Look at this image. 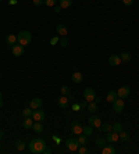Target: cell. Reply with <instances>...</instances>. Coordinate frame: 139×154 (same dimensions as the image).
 Instances as JSON below:
<instances>
[{"instance_id":"9a60e30c","label":"cell","mask_w":139,"mask_h":154,"mask_svg":"<svg viewBox=\"0 0 139 154\" xmlns=\"http://www.w3.org/2000/svg\"><path fill=\"white\" fill-rule=\"evenodd\" d=\"M82 79H83V77L79 71H75V72H72V75H71V81L74 82V83H81Z\"/></svg>"},{"instance_id":"8d00e7d4","label":"cell","mask_w":139,"mask_h":154,"mask_svg":"<svg viewBox=\"0 0 139 154\" xmlns=\"http://www.w3.org/2000/svg\"><path fill=\"white\" fill-rule=\"evenodd\" d=\"M59 42H60V39H59V35H57V36H53V38L50 39V45L54 46V45H57Z\"/></svg>"},{"instance_id":"9c48e42d","label":"cell","mask_w":139,"mask_h":154,"mask_svg":"<svg viewBox=\"0 0 139 154\" xmlns=\"http://www.w3.org/2000/svg\"><path fill=\"white\" fill-rule=\"evenodd\" d=\"M45 117H46V114L43 113V111H42L41 108L33 110V113H32L33 121H43V119H45Z\"/></svg>"},{"instance_id":"ab89813d","label":"cell","mask_w":139,"mask_h":154,"mask_svg":"<svg viewBox=\"0 0 139 154\" xmlns=\"http://www.w3.org/2000/svg\"><path fill=\"white\" fill-rule=\"evenodd\" d=\"M51 153V149H50V147H47V146H46V147H45V150H43V153H42V154H50Z\"/></svg>"},{"instance_id":"f6af8a7d","label":"cell","mask_w":139,"mask_h":154,"mask_svg":"<svg viewBox=\"0 0 139 154\" xmlns=\"http://www.w3.org/2000/svg\"><path fill=\"white\" fill-rule=\"evenodd\" d=\"M3 137H4V132H3V131H0V140H1Z\"/></svg>"},{"instance_id":"ba28073f","label":"cell","mask_w":139,"mask_h":154,"mask_svg":"<svg viewBox=\"0 0 139 154\" xmlns=\"http://www.w3.org/2000/svg\"><path fill=\"white\" fill-rule=\"evenodd\" d=\"M131 93V87L130 86H121L118 90H117V96L120 97V99H127Z\"/></svg>"},{"instance_id":"52a82bcc","label":"cell","mask_w":139,"mask_h":154,"mask_svg":"<svg viewBox=\"0 0 139 154\" xmlns=\"http://www.w3.org/2000/svg\"><path fill=\"white\" fill-rule=\"evenodd\" d=\"M11 53L14 57H21L24 54V46L20 43H15L14 46H11Z\"/></svg>"},{"instance_id":"e0dca14e","label":"cell","mask_w":139,"mask_h":154,"mask_svg":"<svg viewBox=\"0 0 139 154\" xmlns=\"http://www.w3.org/2000/svg\"><path fill=\"white\" fill-rule=\"evenodd\" d=\"M6 43L10 46H14L15 43H18V42H17V35H14V33L7 35V36H6Z\"/></svg>"},{"instance_id":"ac0fdd59","label":"cell","mask_w":139,"mask_h":154,"mask_svg":"<svg viewBox=\"0 0 139 154\" xmlns=\"http://www.w3.org/2000/svg\"><path fill=\"white\" fill-rule=\"evenodd\" d=\"M102 153L103 154H114L116 153V149L113 145H104L102 147Z\"/></svg>"},{"instance_id":"681fc988","label":"cell","mask_w":139,"mask_h":154,"mask_svg":"<svg viewBox=\"0 0 139 154\" xmlns=\"http://www.w3.org/2000/svg\"><path fill=\"white\" fill-rule=\"evenodd\" d=\"M0 1H1V0H0Z\"/></svg>"},{"instance_id":"f546056e","label":"cell","mask_w":139,"mask_h":154,"mask_svg":"<svg viewBox=\"0 0 139 154\" xmlns=\"http://www.w3.org/2000/svg\"><path fill=\"white\" fill-rule=\"evenodd\" d=\"M118 135H120V139H121V140H124V142L130 140V133H128V132H125L124 129H122V131H121Z\"/></svg>"},{"instance_id":"5bb4252c","label":"cell","mask_w":139,"mask_h":154,"mask_svg":"<svg viewBox=\"0 0 139 154\" xmlns=\"http://www.w3.org/2000/svg\"><path fill=\"white\" fill-rule=\"evenodd\" d=\"M29 107L32 110H38L42 107V99H39V97H35V99L31 100V103H29Z\"/></svg>"},{"instance_id":"f1b7e54d","label":"cell","mask_w":139,"mask_h":154,"mask_svg":"<svg viewBox=\"0 0 139 154\" xmlns=\"http://www.w3.org/2000/svg\"><path fill=\"white\" fill-rule=\"evenodd\" d=\"M78 142H79V145H86L88 143V136L85 135V133L78 135Z\"/></svg>"},{"instance_id":"d6a6232c","label":"cell","mask_w":139,"mask_h":154,"mask_svg":"<svg viewBox=\"0 0 139 154\" xmlns=\"http://www.w3.org/2000/svg\"><path fill=\"white\" fill-rule=\"evenodd\" d=\"M59 45L61 46V47H67L68 46V38L67 36H63L60 39V42H59Z\"/></svg>"},{"instance_id":"e575fe53","label":"cell","mask_w":139,"mask_h":154,"mask_svg":"<svg viewBox=\"0 0 139 154\" xmlns=\"http://www.w3.org/2000/svg\"><path fill=\"white\" fill-rule=\"evenodd\" d=\"M78 153L79 154H88L89 153V149H88V147H85L83 145H81L78 147Z\"/></svg>"},{"instance_id":"484cf974","label":"cell","mask_w":139,"mask_h":154,"mask_svg":"<svg viewBox=\"0 0 139 154\" xmlns=\"http://www.w3.org/2000/svg\"><path fill=\"white\" fill-rule=\"evenodd\" d=\"M14 146H15V149L18 150V151H24L27 145H25V142H24V140H17L15 143H14Z\"/></svg>"},{"instance_id":"30bf717a","label":"cell","mask_w":139,"mask_h":154,"mask_svg":"<svg viewBox=\"0 0 139 154\" xmlns=\"http://www.w3.org/2000/svg\"><path fill=\"white\" fill-rule=\"evenodd\" d=\"M120 139V135L117 133V132L111 131V132H107V136H106V140L109 142V143H116L117 140Z\"/></svg>"},{"instance_id":"277c9868","label":"cell","mask_w":139,"mask_h":154,"mask_svg":"<svg viewBox=\"0 0 139 154\" xmlns=\"http://www.w3.org/2000/svg\"><path fill=\"white\" fill-rule=\"evenodd\" d=\"M83 99L86 100V101H93V100L96 99V90L92 89V87H86L83 90Z\"/></svg>"},{"instance_id":"4dcf8cb0","label":"cell","mask_w":139,"mask_h":154,"mask_svg":"<svg viewBox=\"0 0 139 154\" xmlns=\"http://www.w3.org/2000/svg\"><path fill=\"white\" fill-rule=\"evenodd\" d=\"M122 129H124V128H122V124H121V122H114V124H113V131H114V132L120 133Z\"/></svg>"},{"instance_id":"7c38bea8","label":"cell","mask_w":139,"mask_h":154,"mask_svg":"<svg viewBox=\"0 0 139 154\" xmlns=\"http://www.w3.org/2000/svg\"><path fill=\"white\" fill-rule=\"evenodd\" d=\"M122 63L120 59V56H117V54H113L109 57V64H110L111 67H117V65H120V64Z\"/></svg>"},{"instance_id":"7402d4cb","label":"cell","mask_w":139,"mask_h":154,"mask_svg":"<svg viewBox=\"0 0 139 154\" xmlns=\"http://www.w3.org/2000/svg\"><path fill=\"white\" fill-rule=\"evenodd\" d=\"M118 96H117V92H114V90H110L109 93H107V97H106V100L109 101V103H113L114 100L117 99Z\"/></svg>"},{"instance_id":"8fae6325","label":"cell","mask_w":139,"mask_h":154,"mask_svg":"<svg viewBox=\"0 0 139 154\" xmlns=\"http://www.w3.org/2000/svg\"><path fill=\"white\" fill-rule=\"evenodd\" d=\"M89 125H92L93 128H100V125H102V121H100V118L97 117V115H90V118H89Z\"/></svg>"},{"instance_id":"ffe728a7","label":"cell","mask_w":139,"mask_h":154,"mask_svg":"<svg viewBox=\"0 0 139 154\" xmlns=\"http://www.w3.org/2000/svg\"><path fill=\"white\" fill-rule=\"evenodd\" d=\"M32 129L36 132V133H42V132H43V125H42L41 121H35L32 125Z\"/></svg>"},{"instance_id":"4316f807","label":"cell","mask_w":139,"mask_h":154,"mask_svg":"<svg viewBox=\"0 0 139 154\" xmlns=\"http://www.w3.org/2000/svg\"><path fill=\"white\" fill-rule=\"evenodd\" d=\"M100 131L104 132V133H107V132H111V131H113V125H111V124H109V122L103 124V125H100Z\"/></svg>"},{"instance_id":"d590c367","label":"cell","mask_w":139,"mask_h":154,"mask_svg":"<svg viewBox=\"0 0 139 154\" xmlns=\"http://www.w3.org/2000/svg\"><path fill=\"white\" fill-rule=\"evenodd\" d=\"M60 92H61V95L67 96V95H68V92H70V87L67 86V85H63V86H61V89H60Z\"/></svg>"},{"instance_id":"603a6c76","label":"cell","mask_w":139,"mask_h":154,"mask_svg":"<svg viewBox=\"0 0 139 154\" xmlns=\"http://www.w3.org/2000/svg\"><path fill=\"white\" fill-rule=\"evenodd\" d=\"M106 143H107V140L104 139V137H102V136H97L96 140H95V145H96L97 147H100V149H102V147L106 145Z\"/></svg>"},{"instance_id":"ee69618b","label":"cell","mask_w":139,"mask_h":154,"mask_svg":"<svg viewBox=\"0 0 139 154\" xmlns=\"http://www.w3.org/2000/svg\"><path fill=\"white\" fill-rule=\"evenodd\" d=\"M93 101H96V103H100V101H102V99H100V97H97V96H96V99L93 100Z\"/></svg>"},{"instance_id":"4fadbf2b","label":"cell","mask_w":139,"mask_h":154,"mask_svg":"<svg viewBox=\"0 0 139 154\" xmlns=\"http://www.w3.org/2000/svg\"><path fill=\"white\" fill-rule=\"evenodd\" d=\"M56 32H57L60 36H67V33H68V28L65 27L64 24H59V25L56 27Z\"/></svg>"},{"instance_id":"b9f144b4","label":"cell","mask_w":139,"mask_h":154,"mask_svg":"<svg viewBox=\"0 0 139 154\" xmlns=\"http://www.w3.org/2000/svg\"><path fill=\"white\" fill-rule=\"evenodd\" d=\"M86 106H88V101L85 100V101H82V103L79 104V107H81V108H83V107H86Z\"/></svg>"},{"instance_id":"bcb514c9","label":"cell","mask_w":139,"mask_h":154,"mask_svg":"<svg viewBox=\"0 0 139 154\" xmlns=\"http://www.w3.org/2000/svg\"><path fill=\"white\" fill-rule=\"evenodd\" d=\"M15 3H17V0H11L10 1V4H15Z\"/></svg>"},{"instance_id":"836d02e7","label":"cell","mask_w":139,"mask_h":154,"mask_svg":"<svg viewBox=\"0 0 139 154\" xmlns=\"http://www.w3.org/2000/svg\"><path fill=\"white\" fill-rule=\"evenodd\" d=\"M59 0H43V4H46L47 7H53V6L57 4Z\"/></svg>"},{"instance_id":"d4e9b609","label":"cell","mask_w":139,"mask_h":154,"mask_svg":"<svg viewBox=\"0 0 139 154\" xmlns=\"http://www.w3.org/2000/svg\"><path fill=\"white\" fill-rule=\"evenodd\" d=\"M72 4V0H59V6L61 9H68Z\"/></svg>"},{"instance_id":"8992f818","label":"cell","mask_w":139,"mask_h":154,"mask_svg":"<svg viewBox=\"0 0 139 154\" xmlns=\"http://www.w3.org/2000/svg\"><path fill=\"white\" fill-rule=\"evenodd\" d=\"M70 129H71V133H74V135H81L82 133V129L83 127L81 125V122L79 121H74V122H71V127H70Z\"/></svg>"},{"instance_id":"60d3db41","label":"cell","mask_w":139,"mask_h":154,"mask_svg":"<svg viewBox=\"0 0 139 154\" xmlns=\"http://www.w3.org/2000/svg\"><path fill=\"white\" fill-rule=\"evenodd\" d=\"M61 10H63V9H61L60 6H56V7H54V13L59 14V13H61Z\"/></svg>"},{"instance_id":"1f68e13d","label":"cell","mask_w":139,"mask_h":154,"mask_svg":"<svg viewBox=\"0 0 139 154\" xmlns=\"http://www.w3.org/2000/svg\"><path fill=\"white\" fill-rule=\"evenodd\" d=\"M32 113H33V110L31 108V107H27V108L22 110V115L25 118H27V117H32Z\"/></svg>"},{"instance_id":"cb8c5ba5","label":"cell","mask_w":139,"mask_h":154,"mask_svg":"<svg viewBox=\"0 0 139 154\" xmlns=\"http://www.w3.org/2000/svg\"><path fill=\"white\" fill-rule=\"evenodd\" d=\"M120 59H121V61H124V63H128V61H131V59H132V56H131V53L122 51V53L120 54Z\"/></svg>"},{"instance_id":"74e56055","label":"cell","mask_w":139,"mask_h":154,"mask_svg":"<svg viewBox=\"0 0 139 154\" xmlns=\"http://www.w3.org/2000/svg\"><path fill=\"white\" fill-rule=\"evenodd\" d=\"M32 3H33V6H41V4H43V0H32Z\"/></svg>"},{"instance_id":"2e32d148","label":"cell","mask_w":139,"mask_h":154,"mask_svg":"<svg viewBox=\"0 0 139 154\" xmlns=\"http://www.w3.org/2000/svg\"><path fill=\"white\" fill-rule=\"evenodd\" d=\"M59 107H60V108H67V107H68V97H67V96H61V97H59Z\"/></svg>"},{"instance_id":"c3c4849f","label":"cell","mask_w":139,"mask_h":154,"mask_svg":"<svg viewBox=\"0 0 139 154\" xmlns=\"http://www.w3.org/2000/svg\"><path fill=\"white\" fill-rule=\"evenodd\" d=\"M0 99H3V93L1 92H0Z\"/></svg>"},{"instance_id":"7a4b0ae2","label":"cell","mask_w":139,"mask_h":154,"mask_svg":"<svg viewBox=\"0 0 139 154\" xmlns=\"http://www.w3.org/2000/svg\"><path fill=\"white\" fill-rule=\"evenodd\" d=\"M31 40H32V35H31V32H29V31L18 32V35H17V42H18L20 45L27 46V45L31 43Z\"/></svg>"},{"instance_id":"6da1fadb","label":"cell","mask_w":139,"mask_h":154,"mask_svg":"<svg viewBox=\"0 0 139 154\" xmlns=\"http://www.w3.org/2000/svg\"><path fill=\"white\" fill-rule=\"evenodd\" d=\"M46 142L43 140L42 137H36V139H32L28 145V150L31 151L32 154H42L43 150L46 147Z\"/></svg>"},{"instance_id":"7bdbcfd3","label":"cell","mask_w":139,"mask_h":154,"mask_svg":"<svg viewBox=\"0 0 139 154\" xmlns=\"http://www.w3.org/2000/svg\"><path fill=\"white\" fill-rule=\"evenodd\" d=\"M79 108H81V107H79L78 104H74V106H72V110H75V111H77V110H79Z\"/></svg>"},{"instance_id":"f35d334b","label":"cell","mask_w":139,"mask_h":154,"mask_svg":"<svg viewBox=\"0 0 139 154\" xmlns=\"http://www.w3.org/2000/svg\"><path fill=\"white\" fill-rule=\"evenodd\" d=\"M121 1H122L125 6H131L132 3H134V0H121Z\"/></svg>"},{"instance_id":"5b68a950","label":"cell","mask_w":139,"mask_h":154,"mask_svg":"<svg viewBox=\"0 0 139 154\" xmlns=\"http://www.w3.org/2000/svg\"><path fill=\"white\" fill-rule=\"evenodd\" d=\"M65 145H67V149H68L70 151H78V147L81 146L78 139H74V137L68 139V140L65 142Z\"/></svg>"},{"instance_id":"3957f363","label":"cell","mask_w":139,"mask_h":154,"mask_svg":"<svg viewBox=\"0 0 139 154\" xmlns=\"http://www.w3.org/2000/svg\"><path fill=\"white\" fill-rule=\"evenodd\" d=\"M125 108V101L124 99H120V97H117L114 101H113V110L116 111V113H121V111H124Z\"/></svg>"},{"instance_id":"7dc6e473","label":"cell","mask_w":139,"mask_h":154,"mask_svg":"<svg viewBox=\"0 0 139 154\" xmlns=\"http://www.w3.org/2000/svg\"><path fill=\"white\" fill-rule=\"evenodd\" d=\"M3 107V99H0V108Z\"/></svg>"},{"instance_id":"d6986e66","label":"cell","mask_w":139,"mask_h":154,"mask_svg":"<svg viewBox=\"0 0 139 154\" xmlns=\"http://www.w3.org/2000/svg\"><path fill=\"white\" fill-rule=\"evenodd\" d=\"M33 118L32 117H27L25 119H24V122H22V127L25 128V129H29V128H32V125H33Z\"/></svg>"},{"instance_id":"83f0119b","label":"cell","mask_w":139,"mask_h":154,"mask_svg":"<svg viewBox=\"0 0 139 154\" xmlns=\"http://www.w3.org/2000/svg\"><path fill=\"white\" fill-rule=\"evenodd\" d=\"M82 133H85L86 136H90L93 133V127L92 125H86V127H83Z\"/></svg>"},{"instance_id":"44dd1931","label":"cell","mask_w":139,"mask_h":154,"mask_svg":"<svg viewBox=\"0 0 139 154\" xmlns=\"http://www.w3.org/2000/svg\"><path fill=\"white\" fill-rule=\"evenodd\" d=\"M86 108H88V111L90 114H93L95 111L97 110V103L96 101H88V106H86Z\"/></svg>"}]
</instances>
